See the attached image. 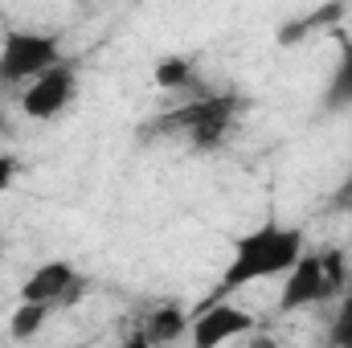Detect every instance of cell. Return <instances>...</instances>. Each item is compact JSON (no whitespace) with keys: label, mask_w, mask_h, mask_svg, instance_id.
Instances as JSON below:
<instances>
[{"label":"cell","mask_w":352,"mask_h":348,"mask_svg":"<svg viewBox=\"0 0 352 348\" xmlns=\"http://www.w3.org/2000/svg\"><path fill=\"white\" fill-rule=\"evenodd\" d=\"M324 107L328 111H352V41H340V58H336L328 87H324Z\"/></svg>","instance_id":"9"},{"label":"cell","mask_w":352,"mask_h":348,"mask_svg":"<svg viewBox=\"0 0 352 348\" xmlns=\"http://www.w3.org/2000/svg\"><path fill=\"white\" fill-rule=\"evenodd\" d=\"M0 131H4V123H0Z\"/></svg>","instance_id":"15"},{"label":"cell","mask_w":352,"mask_h":348,"mask_svg":"<svg viewBox=\"0 0 352 348\" xmlns=\"http://www.w3.org/2000/svg\"><path fill=\"white\" fill-rule=\"evenodd\" d=\"M74 94H78V70H74V62L62 58V62H54L50 70H41L37 78L25 83V90H21V115L37 119V123L58 119L74 102Z\"/></svg>","instance_id":"5"},{"label":"cell","mask_w":352,"mask_h":348,"mask_svg":"<svg viewBox=\"0 0 352 348\" xmlns=\"http://www.w3.org/2000/svg\"><path fill=\"white\" fill-rule=\"evenodd\" d=\"M62 41L41 29H8L0 37V87H21L62 62Z\"/></svg>","instance_id":"4"},{"label":"cell","mask_w":352,"mask_h":348,"mask_svg":"<svg viewBox=\"0 0 352 348\" xmlns=\"http://www.w3.org/2000/svg\"><path fill=\"white\" fill-rule=\"evenodd\" d=\"M188 324H192V316L184 307L164 303L144 320V328H140V336H131V345H176L188 336Z\"/></svg>","instance_id":"8"},{"label":"cell","mask_w":352,"mask_h":348,"mask_svg":"<svg viewBox=\"0 0 352 348\" xmlns=\"http://www.w3.org/2000/svg\"><path fill=\"white\" fill-rule=\"evenodd\" d=\"M197 78V66L184 58V54H164L156 66H152V83L160 90H180V87H192Z\"/></svg>","instance_id":"11"},{"label":"cell","mask_w":352,"mask_h":348,"mask_svg":"<svg viewBox=\"0 0 352 348\" xmlns=\"http://www.w3.org/2000/svg\"><path fill=\"white\" fill-rule=\"evenodd\" d=\"M238 111H242V98L238 94H230V90L226 94H209V98H197V102H188L180 111H168L156 123V131H180L197 152H213L230 135Z\"/></svg>","instance_id":"3"},{"label":"cell","mask_w":352,"mask_h":348,"mask_svg":"<svg viewBox=\"0 0 352 348\" xmlns=\"http://www.w3.org/2000/svg\"><path fill=\"white\" fill-rule=\"evenodd\" d=\"M258 328V320L250 312H242L238 303L226 299H205L197 312H192V324H188V340L197 348H217L226 340H242Z\"/></svg>","instance_id":"6"},{"label":"cell","mask_w":352,"mask_h":348,"mask_svg":"<svg viewBox=\"0 0 352 348\" xmlns=\"http://www.w3.org/2000/svg\"><path fill=\"white\" fill-rule=\"evenodd\" d=\"M336 205H344V209H349V205H352V184H349V188H344V193H336Z\"/></svg>","instance_id":"14"},{"label":"cell","mask_w":352,"mask_h":348,"mask_svg":"<svg viewBox=\"0 0 352 348\" xmlns=\"http://www.w3.org/2000/svg\"><path fill=\"white\" fill-rule=\"evenodd\" d=\"M54 312H58L54 303H33V299H21V303H16V312L8 316V332H12V340H33V336L45 328V320H50Z\"/></svg>","instance_id":"10"},{"label":"cell","mask_w":352,"mask_h":348,"mask_svg":"<svg viewBox=\"0 0 352 348\" xmlns=\"http://www.w3.org/2000/svg\"><path fill=\"white\" fill-rule=\"evenodd\" d=\"M16 176H21V160L12 152H0V193H8L16 184Z\"/></svg>","instance_id":"13"},{"label":"cell","mask_w":352,"mask_h":348,"mask_svg":"<svg viewBox=\"0 0 352 348\" xmlns=\"http://www.w3.org/2000/svg\"><path fill=\"white\" fill-rule=\"evenodd\" d=\"M349 259L340 250H320V254H299L295 266L278 283V316H295L307 307H320L336 299L349 287Z\"/></svg>","instance_id":"2"},{"label":"cell","mask_w":352,"mask_h":348,"mask_svg":"<svg viewBox=\"0 0 352 348\" xmlns=\"http://www.w3.org/2000/svg\"><path fill=\"white\" fill-rule=\"evenodd\" d=\"M328 340H332V345H340V348H352V283L340 291V312L332 316Z\"/></svg>","instance_id":"12"},{"label":"cell","mask_w":352,"mask_h":348,"mask_svg":"<svg viewBox=\"0 0 352 348\" xmlns=\"http://www.w3.org/2000/svg\"><path fill=\"white\" fill-rule=\"evenodd\" d=\"M82 291H87V279L74 270V262L66 259H45L41 266H33L29 279L21 283V299L54 303V307H70Z\"/></svg>","instance_id":"7"},{"label":"cell","mask_w":352,"mask_h":348,"mask_svg":"<svg viewBox=\"0 0 352 348\" xmlns=\"http://www.w3.org/2000/svg\"><path fill=\"white\" fill-rule=\"evenodd\" d=\"M307 250V238L299 226H283V221H263L254 230H246L242 238H234V250L230 262L221 270V283L209 299H226V295H238L242 287H254L266 279H283L295 259Z\"/></svg>","instance_id":"1"}]
</instances>
